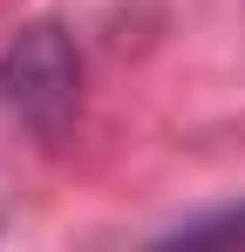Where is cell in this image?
<instances>
[{"label": "cell", "mask_w": 245, "mask_h": 252, "mask_svg": "<svg viewBox=\"0 0 245 252\" xmlns=\"http://www.w3.org/2000/svg\"><path fill=\"white\" fill-rule=\"evenodd\" d=\"M7 102L28 116V123H55L68 102H75V48L61 41L55 28H28L21 41L7 48V68H0Z\"/></svg>", "instance_id": "6da1fadb"}]
</instances>
